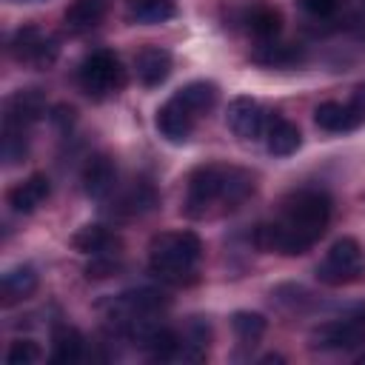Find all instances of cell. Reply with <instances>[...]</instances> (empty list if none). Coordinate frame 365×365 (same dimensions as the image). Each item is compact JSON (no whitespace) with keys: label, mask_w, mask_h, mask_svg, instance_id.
<instances>
[{"label":"cell","mask_w":365,"mask_h":365,"mask_svg":"<svg viewBox=\"0 0 365 365\" xmlns=\"http://www.w3.org/2000/svg\"><path fill=\"white\" fill-rule=\"evenodd\" d=\"M331 197L317 188L294 191L282 200L279 217L271 222H259L254 228V245L265 254L299 257L305 254L331 222Z\"/></svg>","instance_id":"obj_1"},{"label":"cell","mask_w":365,"mask_h":365,"mask_svg":"<svg viewBox=\"0 0 365 365\" xmlns=\"http://www.w3.org/2000/svg\"><path fill=\"white\" fill-rule=\"evenodd\" d=\"M254 188L257 182L251 171L225 163H202L185 180L182 211L191 220H202L214 205H220L222 211H234L254 194Z\"/></svg>","instance_id":"obj_2"},{"label":"cell","mask_w":365,"mask_h":365,"mask_svg":"<svg viewBox=\"0 0 365 365\" xmlns=\"http://www.w3.org/2000/svg\"><path fill=\"white\" fill-rule=\"evenodd\" d=\"M202 259V240L194 231H163L148 245V268L165 282H188Z\"/></svg>","instance_id":"obj_3"},{"label":"cell","mask_w":365,"mask_h":365,"mask_svg":"<svg viewBox=\"0 0 365 365\" xmlns=\"http://www.w3.org/2000/svg\"><path fill=\"white\" fill-rule=\"evenodd\" d=\"M77 83L88 97L106 100L125 88V68L111 48H97L83 57L77 68Z\"/></svg>","instance_id":"obj_4"},{"label":"cell","mask_w":365,"mask_h":365,"mask_svg":"<svg viewBox=\"0 0 365 365\" xmlns=\"http://www.w3.org/2000/svg\"><path fill=\"white\" fill-rule=\"evenodd\" d=\"M362 271V245L354 237H339L322 257V262L314 268L317 279L328 288L348 285Z\"/></svg>","instance_id":"obj_5"},{"label":"cell","mask_w":365,"mask_h":365,"mask_svg":"<svg viewBox=\"0 0 365 365\" xmlns=\"http://www.w3.org/2000/svg\"><path fill=\"white\" fill-rule=\"evenodd\" d=\"M365 342V308L351 317L319 322L308 334V345L314 351H354Z\"/></svg>","instance_id":"obj_6"},{"label":"cell","mask_w":365,"mask_h":365,"mask_svg":"<svg viewBox=\"0 0 365 365\" xmlns=\"http://www.w3.org/2000/svg\"><path fill=\"white\" fill-rule=\"evenodd\" d=\"M9 54L23 66L48 68V66H54V60L60 54V46L48 31L29 23V26L14 29V34L9 37Z\"/></svg>","instance_id":"obj_7"},{"label":"cell","mask_w":365,"mask_h":365,"mask_svg":"<svg viewBox=\"0 0 365 365\" xmlns=\"http://www.w3.org/2000/svg\"><path fill=\"white\" fill-rule=\"evenodd\" d=\"M165 308H168V297L163 291L137 288V291H125V294L111 299L108 319H111L114 328H120V325H128V322H137V319H154Z\"/></svg>","instance_id":"obj_8"},{"label":"cell","mask_w":365,"mask_h":365,"mask_svg":"<svg viewBox=\"0 0 365 365\" xmlns=\"http://www.w3.org/2000/svg\"><path fill=\"white\" fill-rule=\"evenodd\" d=\"M43 117H46V94L40 88H17L6 100V114H3V125L6 128L29 131Z\"/></svg>","instance_id":"obj_9"},{"label":"cell","mask_w":365,"mask_h":365,"mask_svg":"<svg viewBox=\"0 0 365 365\" xmlns=\"http://www.w3.org/2000/svg\"><path fill=\"white\" fill-rule=\"evenodd\" d=\"M225 123L240 140H257L265 134V111L254 97H234Z\"/></svg>","instance_id":"obj_10"},{"label":"cell","mask_w":365,"mask_h":365,"mask_svg":"<svg viewBox=\"0 0 365 365\" xmlns=\"http://www.w3.org/2000/svg\"><path fill=\"white\" fill-rule=\"evenodd\" d=\"M154 125L160 131V137H165L168 143L180 145L185 143L191 134H194V125H197V117L188 114L174 97H168L160 108H157V117H154Z\"/></svg>","instance_id":"obj_11"},{"label":"cell","mask_w":365,"mask_h":365,"mask_svg":"<svg viewBox=\"0 0 365 365\" xmlns=\"http://www.w3.org/2000/svg\"><path fill=\"white\" fill-rule=\"evenodd\" d=\"M80 182H83V191L86 197L91 200H103L114 191L117 185V165L108 154H94L86 160L83 165V174H80Z\"/></svg>","instance_id":"obj_12"},{"label":"cell","mask_w":365,"mask_h":365,"mask_svg":"<svg viewBox=\"0 0 365 365\" xmlns=\"http://www.w3.org/2000/svg\"><path fill=\"white\" fill-rule=\"evenodd\" d=\"M51 194V182L46 174H31L26 177L23 182H14L9 191H6V202L14 214H31L37 211Z\"/></svg>","instance_id":"obj_13"},{"label":"cell","mask_w":365,"mask_h":365,"mask_svg":"<svg viewBox=\"0 0 365 365\" xmlns=\"http://www.w3.org/2000/svg\"><path fill=\"white\" fill-rule=\"evenodd\" d=\"M157 202H160L157 188H154L151 182L140 180V182H134L131 188H125V191H120V194H117V200L111 202V217H120V220L143 217V214L154 211V208H157Z\"/></svg>","instance_id":"obj_14"},{"label":"cell","mask_w":365,"mask_h":365,"mask_svg":"<svg viewBox=\"0 0 365 365\" xmlns=\"http://www.w3.org/2000/svg\"><path fill=\"white\" fill-rule=\"evenodd\" d=\"M171 66H174L171 51L163 48V46H143V48L137 51V57H134L137 77H140V83L148 86V88L165 83L168 74H171Z\"/></svg>","instance_id":"obj_15"},{"label":"cell","mask_w":365,"mask_h":365,"mask_svg":"<svg viewBox=\"0 0 365 365\" xmlns=\"http://www.w3.org/2000/svg\"><path fill=\"white\" fill-rule=\"evenodd\" d=\"M314 123L322 131L331 134H342V131H354L356 125L365 123V117L351 106V103H336V100H325L314 108Z\"/></svg>","instance_id":"obj_16"},{"label":"cell","mask_w":365,"mask_h":365,"mask_svg":"<svg viewBox=\"0 0 365 365\" xmlns=\"http://www.w3.org/2000/svg\"><path fill=\"white\" fill-rule=\"evenodd\" d=\"M265 148L274 154V157H291L297 154V148L302 145V134L297 128V123L274 114L265 120Z\"/></svg>","instance_id":"obj_17"},{"label":"cell","mask_w":365,"mask_h":365,"mask_svg":"<svg viewBox=\"0 0 365 365\" xmlns=\"http://www.w3.org/2000/svg\"><path fill=\"white\" fill-rule=\"evenodd\" d=\"M37 285H40V279H37V271L31 265H17V268L6 271L0 279V305L11 308V305L29 299L37 291Z\"/></svg>","instance_id":"obj_18"},{"label":"cell","mask_w":365,"mask_h":365,"mask_svg":"<svg viewBox=\"0 0 365 365\" xmlns=\"http://www.w3.org/2000/svg\"><path fill=\"white\" fill-rule=\"evenodd\" d=\"M71 245L77 251H83V254H91V257H97V254H120V248H123L120 237L111 228L97 225V222H88V225L77 228L74 237H71Z\"/></svg>","instance_id":"obj_19"},{"label":"cell","mask_w":365,"mask_h":365,"mask_svg":"<svg viewBox=\"0 0 365 365\" xmlns=\"http://www.w3.org/2000/svg\"><path fill=\"white\" fill-rule=\"evenodd\" d=\"M217 86L211 83V80H194V83H185L182 88H177L171 97L188 111V114H194L197 120L200 117H205L214 106H217Z\"/></svg>","instance_id":"obj_20"},{"label":"cell","mask_w":365,"mask_h":365,"mask_svg":"<svg viewBox=\"0 0 365 365\" xmlns=\"http://www.w3.org/2000/svg\"><path fill=\"white\" fill-rule=\"evenodd\" d=\"M83 351H86L83 334L68 322H57L51 331V362L71 365V362L83 359Z\"/></svg>","instance_id":"obj_21"},{"label":"cell","mask_w":365,"mask_h":365,"mask_svg":"<svg viewBox=\"0 0 365 365\" xmlns=\"http://www.w3.org/2000/svg\"><path fill=\"white\" fill-rule=\"evenodd\" d=\"M245 29L257 37V40H274L277 34H279V29H282V14H279V9L277 6H271V3H254V6H248V11H245Z\"/></svg>","instance_id":"obj_22"},{"label":"cell","mask_w":365,"mask_h":365,"mask_svg":"<svg viewBox=\"0 0 365 365\" xmlns=\"http://www.w3.org/2000/svg\"><path fill=\"white\" fill-rule=\"evenodd\" d=\"M106 11H108V0H71L63 20L71 31H91L103 23Z\"/></svg>","instance_id":"obj_23"},{"label":"cell","mask_w":365,"mask_h":365,"mask_svg":"<svg viewBox=\"0 0 365 365\" xmlns=\"http://www.w3.org/2000/svg\"><path fill=\"white\" fill-rule=\"evenodd\" d=\"M254 63L259 66H274V68H285V66H297L302 60V48L299 46H291V43H274V40H265L254 54H251Z\"/></svg>","instance_id":"obj_24"},{"label":"cell","mask_w":365,"mask_h":365,"mask_svg":"<svg viewBox=\"0 0 365 365\" xmlns=\"http://www.w3.org/2000/svg\"><path fill=\"white\" fill-rule=\"evenodd\" d=\"M174 14H177L174 0H128V17L134 23H143V26L165 23Z\"/></svg>","instance_id":"obj_25"},{"label":"cell","mask_w":365,"mask_h":365,"mask_svg":"<svg viewBox=\"0 0 365 365\" xmlns=\"http://www.w3.org/2000/svg\"><path fill=\"white\" fill-rule=\"evenodd\" d=\"M231 328H234V334H237V339L242 345H254V342H259L265 336L268 319L262 314H257V311H237L231 317Z\"/></svg>","instance_id":"obj_26"},{"label":"cell","mask_w":365,"mask_h":365,"mask_svg":"<svg viewBox=\"0 0 365 365\" xmlns=\"http://www.w3.org/2000/svg\"><path fill=\"white\" fill-rule=\"evenodd\" d=\"M26 134L29 131H23V128H6L3 125V148H0V154H3L6 165H17L29 154V137Z\"/></svg>","instance_id":"obj_27"},{"label":"cell","mask_w":365,"mask_h":365,"mask_svg":"<svg viewBox=\"0 0 365 365\" xmlns=\"http://www.w3.org/2000/svg\"><path fill=\"white\" fill-rule=\"evenodd\" d=\"M40 356H43V351L34 339H14L6 351V362H11V365H34V362H40Z\"/></svg>","instance_id":"obj_28"},{"label":"cell","mask_w":365,"mask_h":365,"mask_svg":"<svg viewBox=\"0 0 365 365\" xmlns=\"http://www.w3.org/2000/svg\"><path fill=\"white\" fill-rule=\"evenodd\" d=\"M123 268L120 254H97L91 257V262L86 265V279H108Z\"/></svg>","instance_id":"obj_29"},{"label":"cell","mask_w":365,"mask_h":365,"mask_svg":"<svg viewBox=\"0 0 365 365\" xmlns=\"http://www.w3.org/2000/svg\"><path fill=\"white\" fill-rule=\"evenodd\" d=\"M299 6H302L305 14H311L317 20H328V17H334L339 11L342 0H299Z\"/></svg>","instance_id":"obj_30"},{"label":"cell","mask_w":365,"mask_h":365,"mask_svg":"<svg viewBox=\"0 0 365 365\" xmlns=\"http://www.w3.org/2000/svg\"><path fill=\"white\" fill-rule=\"evenodd\" d=\"M48 120H51L60 131H68V128L74 125V108H71V106H66V103H63V106H54V108H51V114H48Z\"/></svg>","instance_id":"obj_31"},{"label":"cell","mask_w":365,"mask_h":365,"mask_svg":"<svg viewBox=\"0 0 365 365\" xmlns=\"http://www.w3.org/2000/svg\"><path fill=\"white\" fill-rule=\"evenodd\" d=\"M348 103H351V106H354V108H356V111L365 117V83L354 88V94H351V100H348Z\"/></svg>","instance_id":"obj_32"},{"label":"cell","mask_w":365,"mask_h":365,"mask_svg":"<svg viewBox=\"0 0 365 365\" xmlns=\"http://www.w3.org/2000/svg\"><path fill=\"white\" fill-rule=\"evenodd\" d=\"M259 362H262V365H268V362H285V356H279V354H265Z\"/></svg>","instance_id":"obj_33"},{"label":"cell","mask_w":365,"mask_h":365,"mask_svg":"<svg viewBox=\"0 0 365 365\" xmlns=\"http://www.w3.org/2000/svg\"><path fill=\"white\" fill-rule=\"evenodd\" d=\"M356 362H359V365H365V354H362V356H356Z\"/></svg>","instance_id":"obj_34"},{"label":"cell","mask_w":365,"mask_h":365,"mask_svg":"<svg viewBox=\"0 0 365 365\" xmlns=\"http://www.w3.org/2000/svg\"><path fill=\"white\" fill-rule=\"evenodd\" d=\"M23 3H34V0H23Z\"/></svg>","instance_id":"obj_35"}]
</instances>
